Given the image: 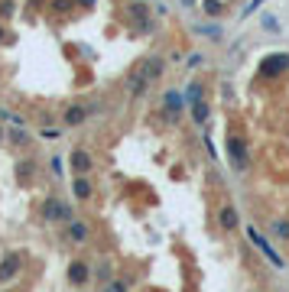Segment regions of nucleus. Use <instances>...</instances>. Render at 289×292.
Segmentation results:
<instances>
[{"label": "nucleus", "mask_w": 289, "mask_h": 292, "mask_svg": "<svg viewBox=\"0 0 289 292\" xmlns=\"http://www.w3.org/2000/svg\"><path fill=\"white\" fill-rule=\"evenodd\" d=\"M163 68H166V62H163V59H156V56L140 62L134 72H130V78H127V91H130V97H143L146 91H150V85H153V82H160Z\"/></svg>", "instance_id": "f257e3e1"}, {"label": "nucleus", "mask_w": 289, "mask_h": 292, "mask_svg": "<svg viewBox=\"0 0 289 292\" xmlns=\"http://www.w3.org/2000/svg\"><path fill=\"white\" fill-rule=\"evenodd\" d=\"M227 163H231L234 172H247L250 169V149H247V140L241 134H227Z\"/></svg>", "instance_id": "f03ea898"}, {"label": "nucleus", "mask_w": 289, "mask_h": 292, "mask_svg": "<svg viewBox=\"0 0 289 292\" xmlns=\"http://www.w3.org/2000/svg\"><path fill=\"white\" fill-rule=\"evenodd\" d=\"M42 218L46 221H75L72 208H68L62 198H46L42 201Z\"/></svg>", "instance_id": "7ed1b4c3"}, {"label": "nucleus", "mask_w": 289, "mask_h": 292, "mask_svg": "<svg viewBox=\"0 0 289 292\" xmlns=\"http://www.w3.org/2000/svg\"><path fill=\"white\" fill-rule=\"evenodd\" d=\"M247 237H250V244H253V247H257V250H260V253H264V256H267V260H270V263H273V267H283V256H279V253L273 250V244H270V241H267V237H264V234H260V231H257V227H247Z\"/></svg>", "instance_id": "20e7f679"}, {"label": "nucleus", "mask_w": 289, "mask_h": 292, "mask_svg": "<svg viewBox=\"0 0 289 292\" xmlns=\"http://www.w3.org/2000/svg\"><path fill=\"white\" fill-rule=\"evenodd\" d=\"M286 68H289V56H283V52H276V56H267L264 62H260L257 75H260V78H276L279 72H286Z\"/></svg>", "instance_id": "39448f33"}, {"label": "nucleus", "mask_w": 289, "mask_h": 292, "mask_svg": "<svg viewBox=\"0 0 289 292\" xmlns=\"http://www.w3.org/2000/svg\"><path fill=\"white\" fill-rule=\"evenodd\" d=\"M186 104H189V101H186L179 91H166V94H163V114H166V120H169V123L179 120L182 111H186Z\"/></svg>", "instance_id": "423d86ee"}, {"label": "nucleus", "mask_w": 289, "mask_h": 292, "mask_svg": "<svg viewBox=\"0 0 289 292\" xmlns=\"http://www.w3.org/2000/svg\"><path fill=\"white\" fill-rule=\"evenodd\" d=\"M20 267H23V256L20 253H7L4 260H0V282L13 279L16 273H20Z\"/></svg>", "instance_id": "0eeeda50"}, {"label": "nucleus", "mask_w": 289, "mask_h": 292, "mask_svg": "<svg viewBox=\"0 0 289 292\" xmlns=\"http://www.w3.org/2000/svg\"><path fill=\"white\" fill-rule=\"evenodd\" d=\"M218 224H221V231H234V227L241 224V211L234 205H224L221 215H218Z\"/></svg>", "instance_id": "6e6552de"}, {"label": "nucleus", "mask_w": 289, "mask_h": 292, "mask_svg": "<svg viewBox=\"0 0 289 292\" xmlns=\"http://www.w3.org/2000/svg\"><path fill=\"white\" fill-rule=\"evenodd\" d=\"M88 267H85L82 260H75V263H68V282H72V286H85V282H88Z\"/></svg>", "instance_id": "1a4fd4ad"}, {"label": "nucleus", "mask_w": 289, "mask_h": 292, "mask_svg": "<svg viewBox=\"0 0 289 292\" xmlns=\"http://www.w3.org/2000/svg\"><path fill=\"white\" fill-rule=\"evenodd\" d=\"M189 108H192V120H195L198 127H205V123H208V117H212V104H208L205 97H201V101L189 104Z\"/></svg>", "instance_id": "9d476101"}, {"label": "nucleus", "mask_w": 289, "mask_h": 292, "mask_svg": "<svg viewBox=\"0 0 289 292\" xmlns=\"http://www.w3.org/2000/svg\"><path fill=\"white\" fill-rule=\"evenodd\" d=\"M72 169H75V175H88L91 172V156L85 153V149H75L72 153Z\"/></svg>", "instance_id": "9b49d317"}, {"label": "nucleus", "mask_w": 289, "mask_h": 292, "mask_svg": "<svg viewBox=\"0 0 289 292\" xmlns=\"http://www.w3.org/2000/svg\"><path fill=\"white\" fill-rule=\"evenodd\" d=\"M88 120V108H78V104H72V108L65 111V123L68 127H78V123Z\"/></svg>", "instance_id": "f8f14e48"}, {"label": "nucleus", "mask_w": 289, "mask_h": 292, "mask_svg": "<svg viewBox=\"0 0 289 292\" xmlns=\"http://www.w3.org/2000/svg\"><path fill=\"white\" fill-rule=\"evenodd\" d=\"M68 241H72V244H85V241H88V227H85L82 221H72V224H68Z\"/></svg>", "instance_id": "ddd939ff"}, {"label": "nucleus", "mask_w": 289, "mask_h": 292, "mask_svg": "<svg viewBox=\"0 0 289 292\" xmlns=\"http://www.w3.org/2000/svg\"><path fill=\"white\" fill-rule=\"evenodd\" d=\"M72 192H75V198L88 201V198H91V182L82 175V179H75V182H72Z\"/></svg>", "instance_id": "4468645a"}, {"label": "nucleus", "mask_w": 289, "mask_h": 292, "mask_svg": "<svg viewBox=\"0 0 289 292\" xmlns=\"http://www.w3.org/2000/svg\"><path fill=\"white\" fill-rule=\"evenodd\" d=\"M201 97H205V85H201V82H192L189 91H186V101L195 104V101H201Z\"/></svg>", "instance_id": "2eb2a0df"}, {"label": "nucleus", "mask_w": 289, "mask_h": 292, "mask_svg": "<svg viewBox=\"0 0 289 292\" xmlns=\"http://www.w3.org/2000/svg\"><path fill=\"white\" fill-rule=\"evenodd\" d=\"M195 30L201 36H208V39H221V26L218 23H205V26H195Z\"/></svg>", "instance_id": "dca6fc26"}, {"label": "nucleus", "mask_w": 289, "mask_h": 292, "mask_svg": "<svg viewBox=\"0 0 289 292\" xmlns=\"http://www.w3.org/2000/svg\"><path fill=\"white\" fill-rule=\"evenodd\" d=\"M273 234L279 237V241H289V221H283V218H273Z\"/></svg>", "instance_id": "f3484780"}, {"label": "nucleus", "mask_w": 289, "mask_h": 292, "mask_svg": "<svg viewBox=\"0 0 289 292\" xmlns=\"http://www.w3.org/2000/svg\"><path fill=\"white\" fill-rule=\"evenodd\" d=\"M104 292H127V282H124V279H114V282L104 286Z\"/></svg>", "instance_id": "a211bd4d"}, {"label": "nucleus", "mask_w": 289, "mask_h": 292, "mask_svg": "<svg viewBox=\"0 0 289 292\" xmlns=\"http://www.w3.org/2000/svg\"><path fill=\"white\" fill-rule=\"evenodd\" d=\"M0 16H4V20L13 16V0H4V4H0Z\"/></svg>", "instance_id": "6ab92c4d"}, {"label": "nucleus", "mask_w": 289, "mask_h": 292, "mask_svg": "<svg viewBox=\"0 0 289 292\" xmlns=\"http://www.w3.org/2000/svg\"><path fill=\"white\" fill-rule=\"evenodd\" d=\"M52 7H56V13H65L72 7V0H52Z\"/></svg>", "instance_id": "aec40b11"}, {"label": "nucleus", "mask_w": 289, "mask_h": 292, "mask_svg": "<svg viewBox=\"0 0 289 292\" xmlns=\"http://www.w3.org/2000/svg\"><path fill=\"white\" fill-rule=\"evenodd\" d=\"M201 62H205V59H201V56H198V52H192V56H189V62H186V65H189V68H198V65H201Z\"/></svg>", "instance_id": "412c9836"}, {"label": "nucleus", "mask_w": 289, "mask_h": 292, "mask_svg": "<svg viewBox=\"0 0 289 292\" xmlns=\"http://www.w3.org/2000/svg\"><path fill=\"white\" fill-rule=\"evenodd\" d=\"M13 143H30V137H26V130H13Z\"/></svg>", "instance_id": "4be33fe9"}, {"label": "nucleus", "mask_w": 289, "mask_h": 292, "mask_svg": "<svg viewBox=\"0 0 289 292\" xmlns=\"http://www.w3.org/2000/svg\"><path fill=\"white\" fill-rule=\"evenodd\" d=\"M23 175V179H30V172H33V163H20V169H16Z\"/></svg>", "instance_id": "5701e85b"}, {"label": "nucleus", "mask_w": 289, "mask_h": 292, "mask_svg": "<svg viewBox=\"0 0 289 292\" xmlns=\"http://www.w3.org/2000/svg\"><path fill=\"white\" fill-rule=\"evenodd\" d=\"M49 166H52V172H56V175H62V159H59V156H56V159H52V163H49Z\"/></svg>", "instance_id": "b1692460"}, {"label": "nucleus", "mask_w": 289, "mask_h": 292, "mask_svg": "<svg viewBox=\"0 0 289 292\" xmlns=\"http://www.w3.org/2000/svg\"><path fill=\"white\" fill-rule=\"evenodd\" d=\"M260 4H264V0H250V4H247V10H244V16H250V13H253V10H257V7H260Z\"/></svg>", "instance_id": "393cba45"}, {"label": "nucleus", "mask_w": 289, "mask_h": 292, "mask_svg": "<svg viewBox=\"0 0 289 292\" xmlns=\"http://www.w3.org/2000/svg\"><path fill=\"white\" fill-rule=\"evenodd\" d=\"M98 276H101V279H108V276H111V267H108V263H101V270H98Z\"/></svg>", "instance_id": "a878e982"}, {"label": "nucleus", "mask_w": 289, "mask_h": 292, "mask_svg": "<svg viewBox=\"0 0 289 292\" xmlns=\"http://www.w3.org/2000/svg\"><path fill=\"white\" fill-rule=\"evenodd\" d=\"M78 4H82V7H94V0H78Z\"/></svg>", "instance_id": "bb28decb"}, {"label": "nucleus", "mask_w": 289, "mask_h": 292, "mask_svg": "<svg viewBox=\"0 0 289 292\" xmlns=\"http://www.w3.org/2000/svg\"><path fill=\"white\" fill-rule=\"evenodd\" d=\"M192 4H195V0H186V7H192Z\"/></svg>", "instance_id": "cd10ccee"}, {"label": "nucleus", "mask_w": 289, "mask_h": 292, "mask_svg": "<svg viewBox=\"0 0 289 292\" xmlns=\"http://www.w3.org/2000/svg\"><path fill=\"white\" fill-rule=\"evenodd\" d=\"M0 39H4V30H0Z\"/></svg>", "instance_id": "c85d7f7f"}]
</instances>
